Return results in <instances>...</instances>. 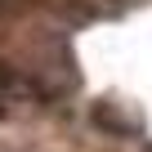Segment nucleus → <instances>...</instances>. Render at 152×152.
<instances>
[{
  "mask_svg": "<svg viewBox=\"0 0 152 152\" xmlns=\"http://www.w3.org/2000/svg\"><path fill=\"white\" fill-rule=\"evenodd\" d=\"M14 94H18V76H14L9 67H0V107H5Z\"/></svg>",
  "mask_w": 152,
  "mask_h": 152,
  "instance_id": "obj_1",
  "label": "nucleus"
}]
</instances>
